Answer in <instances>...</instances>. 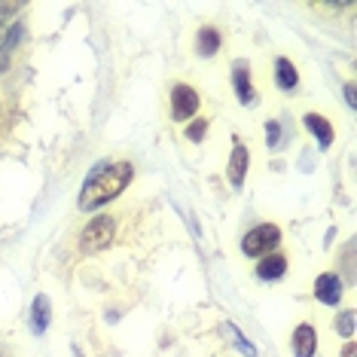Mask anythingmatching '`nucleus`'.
Here are the masks:
<instances>
[{"mask_svg":"<svg viewBox=\"0 0 357 357\" xmlns=\"http://www.w3.org/2000/svg\"><path fill=\"white\" fill-rule=\"evenodd\" d=\"M290 348H294V357H314L318 354V330L314 324H296L294 333H290Z\"/></svg>","mask_w":357,"mask_h":357,"instance_id":"7","label":"nucleus"},{"mask_svg":"<svg viewBox=\"0 0 357 357\" xmlns=\"http://www.w3.org/2000/svg\"><path fill=\"white\" fill-rule=\"evenodd\" d=\"M303 126H305L308 135H314V141H318L321 150H327L333 144V137H336V128H333V123L324 116V113H312V110H308L303 116Z\"/></svg>","mask_w":357,"mask_h":357,"instance_id":"8","label":"nucleus"},{"mask_svg":"<svg viewBox=\"0 0 357 357\" xmlns=\"http://www.w3.org/2000/svg\"><path fill=\"white\" fill-rule=\"evenodd\" d=\"M74 357H83V354H79V348H74Z\"/></svg>","mask_w":357,"mask_h":357,"instance_id":"20","label":"nucleus"},{"mask_svg":"<svg viewBox=\"0 0 357 357\" xmlns=\"http://www.w3.org/2000/svg\"><path fill=\"white\" fill-rule=\"evenodd\" d=\"M342 357H354V339H348L345 348H342Z\"/></svg>","mask_w":357,"mask_h":357,"instance_id":"19","label":"nucleus"},{"mask_svg":"<svg viewBox=\"0 0 357 357\" xmlns=\"http://www.w3.org/2000/svg\"><path fill=\"white\" fill-rule=\"evenodd\" d=\"M199 107H202V98H199L196 86H190V83H174L172 86V116H174V123H190V119H196Z\"/></svg>","mask_w":357,"mask_h":357,"instance_id":"4","label":"nucleus"},{"mask_svg":"<svg viewBox=\"0 0 357 357\" xmlns=\"http://www.w3.org/2000/svg\"><path fill=\"white\" fill-rule=\"evenodd\" d=\"M50 321H52V303L46 294H40V296H34V305H31V330H34L37 336H43Z\"/></svg>","mask_w":357,"mask_h":357,"instance_id":"13","label":"nucleus"},{"mask_svg":"<svg viewBox=\"0 0 357 357\" xmlns=\"http://www.w3.org/2000/svg\"><path fill=\"white\" fill-rule=\"evenodd\" d=\"M205 135H208V119L205 116H196V119L186 123V137H190L192 144H202L205 141Z\"/></svg>","mask_w":357,"mask_h":357,"instance_id":"16","label":"nucleus"},{"mask_svg":"<svg viewBox=\"0 0 357 357\" xmlns=\"http://www.w3.org/2000/svg\"><path fill=\"white\" fill-rule=\"evenodd\" d=\"M232 92L241 104H254L257 98V89L250 86V70H248V61H235L232 64Z\"/></svg>","mask_w":357,"mask_h":357,"instance_id":"10","label":"nucleus"},{"mask_svg":"<svg viewBox=\"0 0 357 357\" xmlns=\"http://www.w3.org/2000/svg\"><path fill=\"white\" fill-rule=\"evenodd\" d=\"M333 327H336V333H339L342 339H354V308H345V312L336 318V324H333Z\"/></svg>","mask_w":357,"mask_h":357,"instance_id":"15","label":"nucleus"},{"mask_svg":"<svg viewBox=\"0 0 357 357\" xmlns=\"http://www.w3.org/2000/svg\"><path fill=\"white\" fill-rule=\"evenodd\" d=\"M281 245V229L275 223H259L254 226L245 238H241V254L250 257V259H259L266 254H275Z\"/></svg>","mask_w":357,"mask_h":357,"instance_id":"3","label":"nucleus"},{"mask_svg":"<svg viewBox=\"0 0 357 357\" xmlns=\"http://www.w3.org/2000/svg\"><path fill=\"white\" fill-rule=\"evenodd\" d=\"M266 144H269V150H281L284 132H281L278 119H269V123H266Z\"/></svg>","mask_w":357,"mask_h":357,"instance_id":"17","label":"nucleus"},{"mask_svg":"<svg viewBox=\"0 0 357 357\" xmlns=\"http://www.w3.org/2000/svg\"><path fill=\"white\" fill-rule=\"evenodd\" d=\"M248 165H250V153L241 144V137L232 141V153H229V165H226V181H229L232 190H241L248 177Z\"/></svg>","mask_w":357,"mask_h":357,"instance_id":"6","label":"nucleus"},{"mask_svg":"<svg viewBox=\"0 0 357 357\" xmlns=\"http://www.w3.org/2000/svg\"><path fill=\"white\" fill-rule=\"evenodd\" d=\"M223 50V34H220V28H214V25H202L196 31V52L202 55V59H214L217 52Z\"/></svg>","mask_w":357,"mask_h":357,"instance_id":"11","label":"nucleus"},{"mask_svg":"<svg viewBox=\"0 0 357 357\" xmlns=\"http://www.w3.org/2000/svg\"><path fill=\"white\" fill-rule=\"evenodd\" d=\"M220 333H223V336H229V345L235 348V351H241L245 357H257V348L248 342V339H245V333H241L238 327H235V324H229V321L220 324Z\"/></svg>","mask_w":357,"mask_h":357,"instance_id":"14","label":"nucleus"},{"mask_svg":"<svg viewBox=\"0 0 357 357\" xmlns=\"http://www.w3.org/2000/svg\"><path fill=\"white\" fill-rule=\"evenodd\" d=\"M275 86H278L281 92H294V89L299 86V70L287 55L275 59Z\"/></svg>","mask_w":357,"mask_h":357,"instance_id":"12","label":"nucleus"},{"mask_svg":"<svg viewBox=\"0 0 357 357\" xmlns=\"http://www.w3.org/2000/svg\"><path fill=\"white\" fill-rule=\"evenodd\" d=\"M314 299L324 305H333L336 308L339 303H342V296H345V284L342 278H339L336 272H321L318 278H314Z\"/></svg>","mask_w":357,"mask_h":357,"instance_id":"5","label":"nucleus"},{"mask_svg":"<svg viewBox=\"0 0 357 357\" xmlns=\"http://www.w3.org/2000/svg\"><path fill=\"white\" fill-rule=\"evenodd\" d=\"M290 269V259L284 254H266L257 259V278L259 281H278Z\"/></svg>","mask_w":357,"mask_h":357,"instance_id":"9","label":"nucleus"},{"mask_svg":"<svg viewBox=\"0 0 357 357\" xmlns=\"http://www.w3.org/2000/svg\"><path fill=\"white\" fill-rule=\"evenodd\" d=\"M113 238H116V217L98 214L79 232V250H83V254H98V250L113 245Z\"/></svg>","mask_w":357,"mask_h":357,"instance_id":"2","label":"nucleus"},{"mask_svg":"<svg viewBox=\"0 0 357 357\" xmlns=\"http://www.w3.org/2000/svg\"><path fill=\"white\" fill-rule=\"evenodd\" d=\"M345 101H348V107H357V98H354V83H345Z\"/></svg>","mask_w":357,"mask_h":357,"instance_id":"18","label":"nucleus"},{"mask_svg":"<svg viewBox=\"0 0 357 357\" xmlns=\"http://www.w3.org/2000/svg\"><path fill=\"white\" fill-rule=\"evenodd\" d=\"M135 168L132 162H110V165H98L86 177L83 190H79V211H95L107 202L119 199L126 186L132 183Z\"/></svg>","mask_w":357,"mask_h":357,"instance_id":"1","label":"nucleus"}]
</instances>
